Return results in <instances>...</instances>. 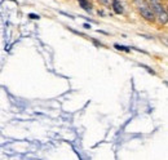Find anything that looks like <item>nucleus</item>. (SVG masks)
<instances>
[{"mask_svg": "<svg viewBox=\"0 0 168 160\" xmlns=\"http://www.w3.org/2000/svg\"><path fill=\"white\" fill-rule=\"evenodd\" d=\"M135 5L141 13V16L144 17L146 21H154V12L153 8L149 5L145 0H135Z\"/></svg>", "mask_w": 168, "mask_h": 160, "instance_id": "obj_1", "label": "nucleus"}, {"mask_svg": "<svg viewBox=\"0 0 168 160\" xmlns=\"http://www.w3.org/2000/svg\"><path fill=\"white\" fill-rule=\"evenodd\" d=\"M150 2H151L153 9L158 13V16H159V18H160V21H162L163 23H166L167 22V11L164 9V7L162 5L160 0H150Z\"/></svg>", "mask_w": 168, "mask_h": 160, "instance_id": "obj_2", "label": "nucleus"}, {"mask_svg": "<svg viewBox=\"0 0 168 160\" xmlns=\"http://www.w3.org/2000/svg\"><path fill=\"white\" fill-rule=\"evenodd\" d=\"M113 7H114V12L116 13V14H122L123 13V5H122V3H120L119 0H114Z\"/></svg>", "mask_w": 168, "mask_h": 160, "instance_id": "obj_3", "label": "nucleus"}, {"mask_svg": "<svg viewBox=\"0 0 168 160\" xmlns=\"http://www.w3.org/2000/svg\"><path fill=\"white\" fill-rule=\"evenodd\" d=\"M79 4L81 5V8H83L84 11H90V4L87 2V0H79Z\"/></svg>", "mask_w": 168, "mask_h": 160, "instance_id": "obj_4", "label": "nucleus"}, {"mask_svg": "<svg viewBox=\"0 0 168 160\" xmlns=\"http://www.w3.org/2000/svg\"><path fill=\"white\" fill-rule=\"evenodd\" d=\"M30 18H32V20H39V16H38V14H30Z\"/></svg>", "mask_w": 168, "mask_h": 160, "instance_id": "obj_5", "label": "nucleus"}]
</instances>
